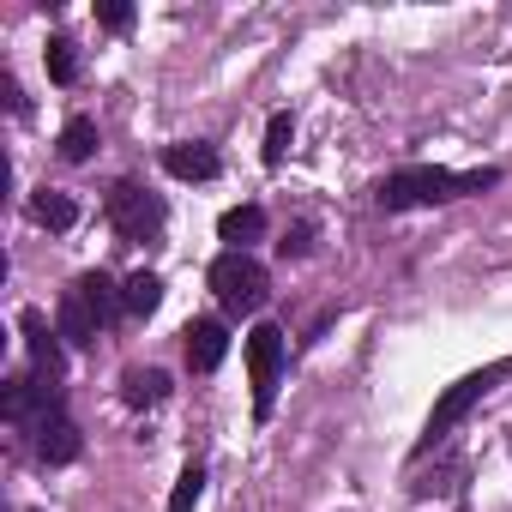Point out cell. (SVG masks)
Listing matches in <instances>:
<instances>
[{"label":"cell","mask_w":512,"mask_h":512,"mask_svg":"<svg viewBox=\"0 0 512 512\" xmlns=\"http://www.w3.org/2000/svg\"><path fill=\"white\" fill-rule=\"evenodd\" d=\"M73 290H79V296H85V302H91V314H97V320H103V326H109V320H115V314H127V296H121V284H115V278H109V272H85V278H79V284H73Z\"/></svg>","instance_id":"obj_12"},{"label":"cell","mask_w":512,"mask_h":512,"mask_svg":"<svg viewBox=\"0 0 512 512\" xmlns=\"http://www.w3.org/2000/svg\"><path fill=\"white\" fill-rule=\"evenodd\" d=\"M97 19H103V31H133V7H127V0H103Z\"/></svg>","instance_id":"obj_20"},{"label":"cell","mask_w":512,"mask_h":512,"mask_svg":"<svg viewBox=\"0 0 512 512\" xmlns=\"http://www.w3.org/2000/svg\"><path fill=\"white\" fill-rule=\"evenodd\" d=\"M43 61H49V79H55V85H73V79H79V43H73V37H49Z\"/></svg>","instance_id":"obj_17"},{"label":"cell","mask_w":512,"mask_h":512,"mask_svg":"<svg viewBox=\"0 0 512 512\" xmlns=\"http://www.w3.org/2000/svg\"><path fill=\"white\" fill-rule=\"evenodd\" d=\"M55 332H61V344H67V350H91V344H97V332H103V320L91 314V302H85L79 290H67V296H61V308H55Z\"/></svg>","instance_id":"obj_7"},{"label":"cell","mask_w":512,"mask_h":512,"mask_svg":"<svg viewBox=\"0 0 512 512\" xmlns=\"http://www.w3.org/2000/svg\"><path fill=\"white\" fill-rule=\"evenodd\" d=\"M223 356H229L223 320H193V326H187V368H193V374H211V368H223Z\"/></svg>","instance_id":"obj_8"},{"label":"cell","mask_w":512,"mask_h":512,"mask_svg":"<svg viewBox=\"0 0 512 512\" xmlns=\"http://www.w3.org/2000/svg\"><path fill=\"white\" fill-rule=\"evenodd\" d=\"M85 452V434H79V422H67L61 410L49 416V422H37V458L43 464H73Z\"/></svg>","instance_id":"obj_9"},{"label":"cell","mask_w":512,"mask_h":512,"mask_svg":"<svg viewBox=\"0 0 512 512\" xmlns=\"http://www.w3.org/2000/svg\"><path fill=\"white\" fill-rule=\"evenodd\" d=\"M121 398H127L133 410L163 404V398H169V374H163V368H127V374H121Z\"/></svg>","instance_id":"obj_13"},{"label":"cell","mask_w":512,"mask_h":512,"mask_svg":"<svg viewBox=\"0 0 512 512\" xmlns=\"http://www.w3.org/2000/svg\"><path fill=\"white\" fill-rule=\"evenodd\" d=\"M217 235L229 241V253H247V241L266 235V211H260V205H235V211L217 217Z\"/></svg>","instance_id":"obj_11"},{"label":"cell","mask_w":512,"mask_h":512,"mask_svg":"<svg viewBox=\"0 0 512 512\" xmlns=\"http://www.w3.org/2000/svg\"><path fill=\"white\" fill-rule=\"evenodd\" d=\"M109 223H115L121 241H157L163 223H169V211H163V199H157L151 187L115 181V187H109Z\"/></svg>","instance_id":"obj_3"},{"label":"cell","mask_w":512,"mask_h":512,"mask_svg":"<svg viewBox=\"0 0 512 512\" xmlns=\"http://www.w3.org/2000/svg\"><path fill=\"white\" fill-rule=\"evenodd\" d=\"M500 374H506V362H500V368H482V374H464V380H458V386H452V392H446V398L434 404V416H428V440H422V452H428L434 440H446V434H452V422H464V416H470V404H476V398H482V392H488V386H494Z\"/></svg>","instance_id":"obj_5"},{"label":"cell","mask_w":512,"mask_h":512,"mask_svg":"<svg viewBox=\"0 0 512 512\" xmlns=\"http://www.w3.org/2000/svg\"><path fill=\"white\" fill-rule=\"evenodd\" d=\"M290 145H296V115H272V127H266V151H260V157L278 169V163L290 157Z\"/></svg>","instance_id":"obj_18"},{"label":"cell","mask_w":512,"mask_h":512,"mask_svg":"<svg viewBox=\"0 0 512 512\" xmlns=\"http://www.w3.org/2000/svg\"><path fill=\"white\" fill-rule=\"evenodd\" d=\"M308 241H314V229L302 223V229H290V235L278 241V253H284V260H302V253H308Z\"/></svg>","instance_id":"obj_21"},{"label":"cell","mask_w":512,"mask_h":512,"mask_svg":"<svg viewBox=\"0 0 512 512\" xmlns=\"http://www.w3.org/2000/svg\"><path fill=\"white\" fill-rule=\"evenodd\" d=\"M163 169H169L175 181H211L223 163H217V151H211L205 139H181V145L163 151Z\"/></svg>","instance_id":"obj_10"},{"label":"cell","mask_w":512,"mask_h":512,"mask_svg":"<svg viewBox=\"0 0 512 512\" xmlns=\"http://www.w3.org/2000/svg\"><path fill=\"white\" fill-rule=\"evenodd\" d=\"M61 157H67V163H91V157H97V121H91V115H73V121L61 127Z\"/></svg>","instance_id":"obj_14"},{"label":"cell","mask_w":512,"mask_h":512,"mask_svg":"<svg viewBox=\"0 0 512 512\" xmlns=\"http://www.w3.org/2000/svg\"><path fill=\"white\" fill-rule=\"evenodd\" d=\"M247 374H253V416H272L278 374H284V332L278 326H253L247 332Z\"/></svg>","instance_id":"obj_4"},{"label":"cell","mask_w":512,"mask_h":512,"mask_svg":"<svg viewBox=\"0 0 512 512\" xmlns=\"http://www.w3.org/2000/svg\"><path fill=\"white\" fill-rule=\"evenodd\" d=\"M500 169H470V175H452L440 163H410L398 175L380 181V211H416V205H446V199H464V193H482L494 187Z\"/></svg>","instance_id":"obj_1"},{"label":"cell","mask_w":512,"mask_h":512,"mask_svg":"<svg viewBox=\"0 0 512 512\" xmlns=\"http://www.w3.org/2000/svg\"><path fill=\"white\" fill-rule=\"evenodd\" d=\"M121 296H127V314L145 320V314H157V302H163V278H157V272H133V278L121 284Z\"/></svg>","instance_id":"obj_15"},{"label":"cell","mask_w":512,"mask_h":512,"mask_svg":"<svg viewBox=\"0 0 512 512\" xmlns=\"http://www.w3.org/2000/svg\"><path fill=\"white\" fill-rule=\"evenodd\" d=\"M31 217H37L43 229H73V217H79V205H73L67 193H55V187H43V193L31 199Z\"/></svg>","instance_id":"obj_16"},{"label":"cell","mask_w":512,"mask_h":512,"mask_svg":"<svg viewBox=\"0 0 512 512\" xmlns=\"http://www.w3.org/2000/svg\"><path fill=\"white\" fill-rule=\"evenodd\" d=\"M205 500V470L199 464H187L181 470V482H175V494H169V512H193Z\"/></svg>","instance_id":"obj_19"},{"label":"cell","mask_w":512,"mask_h":512,"mask_svg":"<svg viewBox=\"0 0 512 512\" xmlns=\"http://www.w3.org/2000/svg\"><path fill=\"white\" fill-rule=\"evenodd\" d=\"M19 332H25V350H31L37 374L61 386V374H67V344H61V332H55L37 308H25V314H19Z\"/></svg>","instance_id":"obj_6"},{"label":"cell","mask_w":512,"mask_h":512,"mask_svg":"<svg viewBox=\"0 0 512 512\" xmlns=\"http://www.w3.org/2000/svg\"><path fill=\"white\" fill-rule=\"evenodd\" d=\"M211 290H217V302L229 314H260L272 278H266V266L253 260V253H217L211 260Z\"/></svg>","instance_id":"obj_2"}]
</instances>
